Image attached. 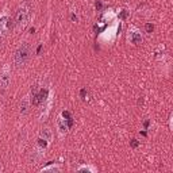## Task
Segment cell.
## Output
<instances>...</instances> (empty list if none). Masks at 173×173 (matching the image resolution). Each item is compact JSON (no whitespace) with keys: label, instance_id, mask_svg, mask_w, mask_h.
Returning a JSON list of instances; mask_svg holds the SVG:
<instances>
[{"label":"cell","instance_id":"obj_1","mask_svg":"<svg viewBox=\"0 0 173 173\" xmlns=\"http://www.w3.org/2000/svg\"><path fill=\"white\" fill-rule=\"evenodd\" d=\"M30 54H31V49H30V45L29 43H22L18 50L15 52V56H14V61L18 66H23L24 64L29 61L30 58Z\"/></svg>","mask_w":173,"mask_h":173},{"label":"cell","instance_id":"obj_2","mask_svg":"<svg viewBox=\"0 0 173 173\" xmlns=\"http://www.w3.org/2000/svg\"><path fill=\"white\" fill-rule=\"evenodd\" d=\"M29 23V11L26 8H19L15 15V29L16 31H23Z\"/></svg>","mask_w":173,"mask_h":173},{"label":"cell","instance_id":"obj_3","mask_svg":"<svg viewBox=\"0 0 173 173\" xmlns=\"http://www.w3.org/2000/svg\"><path fill=\"white\" fill-rule=\"evenodd\" d=\"M10 27H11L10 18L7 15H1L0 16V37H4Z\"/></svg>","mask_w":173,"mask_h":173},{"label":"cell","instance_id":"obj_4","mask_svg":"<svg viewBox=\"0 0 173 173\" xmlns=\"http://www.w3.org/2000/svg\"><path fill=\"white\" fill-rule=\"evenodd\" d=\"M10 81H11V74L8 72V68H4L3 72L0 73V88L5 89L7 86L10 85Z\"/></svg>","mask_w":173,"mask_h":173},{"label":"cell","instance_id":"obj_5","mask_svg":"<svg viewBox=\"0 0 173 173\" xmlns=\"http://www.w3.org/2000/svg\"><path fill=\"white\" fill-rule=\"evenodd\" d=\"M129 41L131 43H134V45H138V43L142 42V37H141V34L138 31L131 30V31H129Z\"/></svg>","mask_w":173,"mask_h":173},{"label":"cell","instance_id":"obj_6","mask_svg":"<svg viewBox=\"0 0 173 173\" xmlns=\"http://www.w3.org/2000/svg\"><path fill=\"white\" fill-rule=\"evenodd\" d=\"M65 120L66 119H62V118H58V120H57V127L60 130V133H65L69 129V126H68V123Z\"/></svg>","mask_w":173,"mask_h":173},{"label":"cell","instance_id":"obj_7","mask_svg":"<svg viewBox=\"0 0 173 173\" xmlns=\"http://www.w3.org/2000/svg\"><path fill=\"white\" fill-rule=\"evenodd\" d=\"M29 107H30L29 100H27V99H23V100H22V103H20V112H22L23 115H24V114H27Z\"/></svg>","mask_w":173,"mask_h":173},{"label":"cell","instance_id":"obj_8","mask_svg":"<svg viewBox=\"0 0 173 173\" xmlns=\"http://www.w3.org/2000/svg\"><path fill=\"white\" fill-rule=\"evenodd\" d=\"M41 138H43V139H46L48 142H50V141H52V133H50V130L43 129L42 131H41Z\"/></svg>","mask_w":173,"mask_h":173},{"label":"cell","instance_id":"obj_9","mask_svg":"<svg viewBox=\"0 0 173 173\" xmlns=\"http://www.w3.org/2000/svg\"><path fill=\"white\" fill-rule=\"evenodd\" d=\"M48 95H49V91L48 89H42V91L38 93V97H39V104L41 103H43V101L48 99Z\"/></svg>","mask_w":173,"mask_h":173},{"label":"cell","instance_id":"obj_10","mask_svg":"<svg viewBox=\"0 0 173 173\" xmlns=\"http://www.w3.org/2000/svg\"><path fill=\"white\" fill-rule=\"evenodd\" d=\"M38 146L41 148V149H46V148H48V141L43 139V138H39L38 139Z\"/></svg>","mask_w":173,"mask_h":173},{"label":"cell","instance_id":"obj_11","mask_svg":"<svg viewBox=\"0 0 173 173\" xmlns=\"http://www.w3.org/2000/svg\"><path fill=\"white\" fill-rule=\"evenodd\" d=\"M145 29H146V31H148V33H152V31L154 30V26H153V24H150V23H148L146 26H145Z\"/></svg>","mask_w":173,"mask_h":173},{"label":"cell","instance_id":"obj_12","mask_svg":"<svg viewBox=\"0 0 173 173\" xmlns=\"http://www.w3.org/2000/svg\"><path fill=\"white\" fill-rule=\"evenodd\" d=\"M61 116H62V118H65V119H70V118H72V116H70V114H69L68 111H62Z\"/></svg>","mask_w":173,"mask_h":173},{"label":"cell","instance_id":"obj_13","mask_svg":"<svg viewBox=\"0 0 173 173\" xmlns=\"http://www.w3.org/2000/svg\"><path fill=\"white\" fill-rule=\"evenodd\" d=\"M127 15H129L127 11H122V12L119 14V18H120V19H126V18H127Z\"/></svg>","mask_w":173,"mask_h":173},{"label":"cell","instance_id":"obj_14","mask_svg":"<svg viewBox=\"0 0 173 173\" xmlns=\"http://www.w3.org/2000/svg\"><path fill=\"white\" fill-rule=\"evenodd\" d=\"M138 145H139V142L137 139H131V148H138Z\"/></svg>","mask_w":173,"mask_h":173},{"label":"cell","instance_id":"obj_15","mask_svg":"<svg viewBox=\"0 0 173 173\" xmlns=\"http://www.w3.org/2000/svg\"><path fill=\"white\" fill-rule=\"evenodd\" d=\"M42 170H52V172H53V170H60V169L58 168H53V166H46V168H42Z\"/></svg>","mask_w":173,"mask_h":173},{"label":"cell","instance_id":"obj_16","mask_svg":"<svg viewBox=\"0 0 173 173\" xmlns=\"http://www.w3.org/2000/svg\"><path fill=\"white\" fill-rule=\"evenodd\" d=\"M80 95H81V97H82V99H85V95H86L85 89H81V91H80Z\"/></svg>","mask_w":173,"mask_h":173},{"label":"cell","instance_id":"obj_17","mask_svg":"<svg viewBox=\"0 0 173 173\" xmlns=\"http://www.w3.org/2000/svg\"><path fill=\"white\" fill-rule=\"evenodd\" d=\"M78 170H93L92 168H88V166H84V168H80Z\"/></svg>","mask_w":173,"mask_h":173},{"label":"cell","instance_id":"obj_18","mask_svg":"<svg viewBox=\"0 0 173 173\" xmlns=\"http://www.w3.org/2000/svg\"><path fill=\"white\" fill-rule=\"evenodd\" d=\"M96 8H97V10H100V8H101V3H100V1H97V3H96Z\"/></svg>","mask_w":173,"mask_h":173},{"label":"cell","instance_id":"obj_19","mask_svg":"<svg viewBox=\"0 0 173 173\" xmlns=\"http://www.w3.org/2000/svg\"><path fill=\"white\" fill-rule=\"evenodd\" d=\"M72 20H73V22H77V16H76V15H72Z\"/></svg>","mask_w":173,"mask_h":173},{"label":"cell","instance_id":"obj_20","mask_svg":"<svg viewBox=\"0 0 173 173\" xmlns=\"http://www.w3.org/2000/svg\"><path fill=\"white\" fill-rule=\"evenodd\" d=\"M41 50H42V45H41V46L37 49V53H41Z\"/></svg>","mask_w":173,"mask_h":173},{"label":"cell","instance_id":"obj_21","mask_svg":"<svg viewBox=\"0 0 173 173\" xmlns=\"http://www.w3.org/2000/svg\"><path fill=\"white\" fill-rule=\"evenodd\" d=\"M0 170H1V165H0Z\"/></svg>","mask_w":173,"mask_h":173}]
</instances>
